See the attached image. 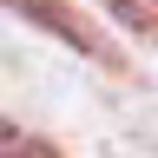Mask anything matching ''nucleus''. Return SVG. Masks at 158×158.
Segmentation results:
<instances>
[{
    "label": "nucleus",
    "mask_w": 158,
    "mask_h": 158,
    "mask_svg": "<svg viewBox=\"0 0 158 158\" xmlns=\"http://www.w3.org/2000/svg\"><path fill=\"white\" fill-rule=\"evenodd\" d=\"M7 158H59V152H53V145H40V138H20Z\"/></svg>",
    "instance_id": "obj_3"
},
{
    "label": "nucleus",
    "mask_w": 158,
    "mask_h": 158,
    "mask_svg": "<svg viewBox=\"0 0 158 158\" xmlns=\"http://www.w3.org/2000/svg\"><path fill=\"white\" fill-rule=\"evenodd\" d=\"M106 7H112V13H118V20H125V27H138V33H145V40H152V33H158V20H152V13H145V7H132V0H106Z\"/></svg>",
    "instance_id": "obj_2"
},
{
    "label": "nucleus",
    "mask_w": 158,
    "mask_h": 158,
    "mask_svg": "<svg viewBox=\"0 0 158 158\" xmlns=\"http://www.w3.org/2000/svg\"><path fill=\"white\" fill-rule=\"evenodd\" d=\"M7 7H13V13H27L33 27H46L53 40H66V46H86V33H79V20H73L66 7H59V0H7Z\"/></svg>",
    "instance_id": "obj_1"
},
{
    "label": "nucleus",
    "mask_w": 158,
    "mask_h": 158,
    "mask_svg": "<svg viewBox=\"0 0 158 158\" xmlns=\"http://www.w3.org/2000/svg\"><path fill=\"white\" fill-rule=\"evenodd\" d=\"M13 145H20V125H13V118H7V112H0V158H7Z\"/></svg>",
    "instance_id": "obj_4"
}]
</instances>
